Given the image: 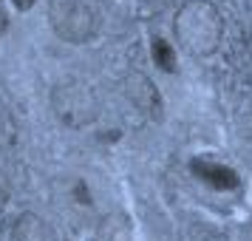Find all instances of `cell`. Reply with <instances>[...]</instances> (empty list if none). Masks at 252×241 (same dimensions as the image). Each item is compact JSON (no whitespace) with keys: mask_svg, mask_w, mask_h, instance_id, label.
<instances>
[{"mask_svg":"<svg viewBox=\"0 0 252 241\" xmlns=\"http://www.w3.org/2000/svg\"><path fill=\"white\" fill-rule=\"evenodd\" d=\"M235 142H238V150L244 153V159L252 162V111L238 119V125H235Z\"/></svg>","mask_w":252,"mask_h":241,"instance_id":"8","label":"cell"},{"mask_svg":"<svg viewBox=\"0 0 252 241\" xmlns=\"http://www.w3.org/2000/svg\"><path fill=\"white\" fill-rule=\"evenodd\" d=\"M54 103H57V114L68 125H85V122L96 119V100L82 85H63Z\"/></svg>","mask_w":252,"mask_h":241,"instance_id":"3","label":"cell"},{"mask_svg":"<svg viewBox=\"0 0 252 241\" xmlns=\"http://www.w3.org/2000/svg\"><path fill=\"white\" fill-rule=\"evenodd\" d=\"M48 23L65 43L82 46V43L94 40V34L99 32V12L88 0H51Z\"/></svg>","mask_w":252,"mask_h":241,"instance_id":"2","label":"cell"},{"mask_svg":"<svg viewBox=\"0 0 252 241\" xmlns=\"http://www.w3.org/2000/svg\"><path fill=\"white\" fill-rule=\"evenodd\" d=\"M6 202V184H3V179H0V205Z\"/></svg>","mask_w":252,"mask_h":241,"instance_id":"11","label":"cell"},{"mask_svg":"<svg viewBox=\"0 0 252 241\" xmlns=\"http://www.w3.org/2000/svg\"><path fill=\"white\" fill-rule=\"evenodd\" d=\"M150 54H153V63H156L161 71H167V74L176 71V54H173V48H170L167 40L153 37V43H150Z\"/></svg>","mask_w":252,"mask_h":241,"instance_id":"7","label":"cell"},{"mask_svg":"<svg viewBox=\"0 0 252 241\" xmlns=\"http://www.w3.org/2000/svg\"><path fill=\"white\" fill-rule=\"evenodd\" d=\"M6 29H9V17H6V12L0 9V37L6 34Z\"/></svg>","mask_w":252,"mask_h":241,"instance_id":"10","label":"cell"},{"mask_svg":"<svg viewBox=\"0 0 252 241\" xmlns=\"http://www.w3.org/2000/svg\"><path fill=\"white\" fill-rule=\"evenodd\" d=\"M14 6H17L20 12H29V9L34 6V0H14Z\"/></svg>","mask_w":252,"mask_h":241,"instance_id":"9","label":"cell"},{"mask_svg":"<svg viewBox=\"0 0 252 241\" xmlns=\"http://www.w3.org/2000/svg\"><path fill=\"white\" fill-rule=\"evenodd\" d=\"M12 241H57V233L43 216L23 213L12 227Z\"/></svg>","mask_w":252,"mask_h":241,"instance_id":"6","label":"cell"},{"mask_svg":"<svg viewBox=\"0 0 252 241\" xmlns=\"http://www.w3.org/2000/svg\"><path fill=\"white\" fill-rule=\"evenodd\" d=\"M190 171L201 179L204 184L216 187V190H235L238 187V173L221 165V162H210V159H195L190 165Z\"/></svg>","mask_w":252,"mask_h":241,"instance_id":"5","label":"cell"},{"mask_svg":"<svg viewBox=\"0 0 252 241\" xmlns=\"http://www.w3.org/2000/svg\"><path fill=\"white\" fill-rule=\"evenodd\" d=\"M224 37V20L210 0H187L176 14V40L193 57H210Z\"/></svg>","mask_w":252,"mask_h":241,"instance_id":"1","label":"cell"},{"mask_svg":"<svg viewBox=\"0 0 252 241\" xmlns=\"http://www.w3.org/2000/svg\"><path fill=\"white\" fill-rule=\"evenodd\" d=\"M122 91L130 100L133 108H139L142 114H148L150 119H161V111H164V103H161V94L156 91V85L139 74V71H130L122 77Z\"/></svg>","mask_w":252,"mask_h":241,"instance_id":"4","label":"cell"}]
</instances>
